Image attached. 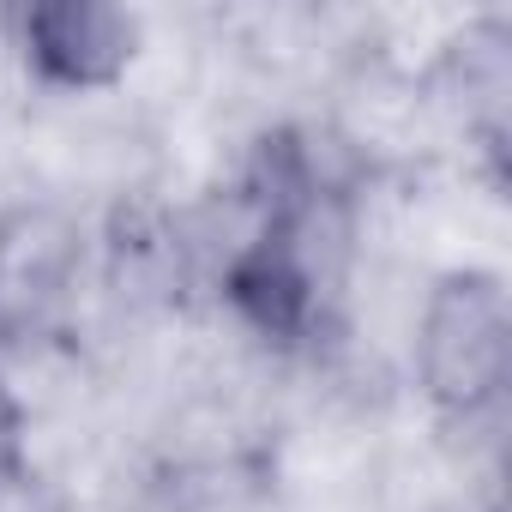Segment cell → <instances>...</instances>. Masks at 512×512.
I'll return each mask as SVG.
<instances>
[{
	"instance_id": "obj_1",
	"label": "cell",
	"mask_w": 512,
	"mask_h": 512,
	"mask_svg": "<svg viewBox=\"0 0 512 512\" xmlns=\"http://www.w3.org/2000/svg\"><path fill=\"white\" fill-rule=\"evenodd\" d=\"M512 374V302L500 272H446L416 320V386L452 422H476L506 398Z\"/></svg>"
},
{
	"instance_id": "obj_2",
	"label": "cell",
	"mask_w": 512,
	"mask_h": 512,
	"mask_svg": "<svg viewBox=\"0 0 512 512\" xmlns=\"http://www.w3.org/2000/svg\"><path fill=\"white\" fill-rule=\"evenodd\" d=\"M13 43L37 85L49 91H103L139 55V19L109 0H37L19 7Z\"/></svg>"
},
{
	"instance_id": "obj_3",
	"label": "cell",
	"mask_w": 512,
	"mask_h": 512,
	"mask_svg": "<svg viewBox=\"0 0 512 512\" xmlns=\"http://www.w3.org/2000/svg\"><path fill=\"white\" fill-rule=\"evenodd\" d=\"M73 229L55 211H19L0 223V308L37 314L73 278Z\"/></svg>"
},
{
	"instance_id": "obj_4",
	"label": "cell",
	"mask_w": 512,
	"mask_h": 512,
	"mask_svg": "<svg viewBox=\"0 0 512 512\" xmlns=\"http://www.w3.org/2000/svg\"><path fill=\"white\" fill-rule=\"evenodd\" d=\"M25 470H31L25 464V404L7 386V374H0V482H13Z\"/></svg>"
},
{
	"instance_id": "obj_5",
	"label": "cell",
	"mask_w": 512,
	"mask_h": 512,
	"mask_svg": "<svg viewBox=\"0 0 512 512\" xmlns=\"http://www.w3.org/2000/svg\"><path fill=\"white\" fill-rule=\"evenodd\" d=\"M0 512H73V506H67L61 494L37 488L31 470H25V476H13V482H0Z\"/></svg>"
}]
</instances>
